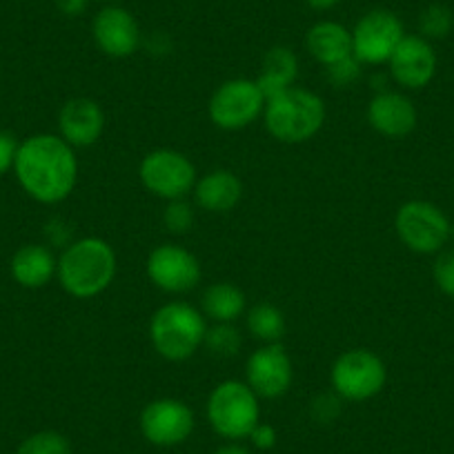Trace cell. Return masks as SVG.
Instances as JSON below:
<instances>
[{"label":"cell","mask_w":454,"mask_h":454,"mask_svg":"<svg viewBox=\"0 0 454 454\" xmlns=\"http://www.w3.org/2000/svg\"><path fill=\"white\" fill-rule=\"evenodd\" d=\"M387 65L396 85L403 90H423L436 76L439 59L427 38L421 34H405Z\"/></svg>","instance_id":"5bb4252c"},{"label":"cell","mask_w":454,"mask_h":454,"mask_svg":"<svg viewBox=\"0 0 454 454\" xmlns=\"http://www.w3.org/2000/svg\"><path fill=\"white\" fill-rule=\"evenodd\" d=\"M246 381L227 379L207 396V421L212 430L225 441L250 439L252 430L261 423V403Z\"/></svg>","instance_id":"5b68a950"},{"label":"cell","mask_w":454,"mask_h":454,"mask_svg":"<svg viewBox=\"0 0 454 454\" xmlns=\"http://www.w3.org/2000/svg\"><path fill=\"white\" fill-rule=\"evenodd\" d=\"M214 454H252V452L246 448V445L239 443V441H227L225 445L214 450Z\"/></svg>","instance_id":"836d02e7"},{"label":"cell","mask_w":454,"mask_h":454,"mask_svg":"<svg viewBox=\"0 0 454 454\" xmlns=\"http://www.w3.org/2000/svg\"><path fill=\"white\" fill-rule=\"evenodd\" d=\"M246 292L234 283H214L203 292L200 312L212 323H237L246 314Z\"/></svg>","instance_id":"7402d4cb"},{"label":"cell","mask_w":454,"mask_h":454,"mask_svg":"<svg viewBox=\"0 0 454 454\" xmlns=\"http://www.w3.org/2000/svg\"><path fill=\"white\" fill-rule=\"evenodd\" d=\"M100 3H119V0H100Z\"/></svg>","instance_id":"8d00e7d4"},{"label":"cell","mask_w":454,"mask_h":454,"mask_svg":"<svg viewBox=\"0 0 454 454\" xmlns=\"http://www.w3.org/2000/svg\"><path fill=\"white\" fill-rule=\"evenodd\" d=\"M192 194L205 212L225 214L241 203L243 183L232 169H212L196 181Z\"/></svg>","instance_id":"ac0fdd59"},{"label":"cell","mask_w":454,"mask_h":454,"mask_svg":"<svg viewBox=\"0 0 454 454\" xmlns=\"http://www.w3.org/2000/svg\"><path fill=\"white\" fill-rule=\"evenodd\" d=\"M165 227L174 234H185L194 225V207L185 199L169 200L163 214Z\"/></svg>","instance_id":"4316f807"},{"label":"cell","mask_w":454,"mask_h":454,"mask_svg":"<svg viewBox=\"0 0 454 454\" xmlns=\"http://www.w3.org/2000/svg\"><path fill=\"white\" fill-rule=\"evenodd\" d=\"M56 7H59L65 16H78L85 12L87 0H56Z\"/></svg>","instance_id":"d6a6232c"},{"label":"cell","mask_w":454,"mask_h":454,"mask_svg":"<svg viewBox=\"0 0 454 454\" xmlns=\"http://www.w3.org/2000/svg\"><path fill=\"white\" fill-rule=\"evenodd\" d=\"M296 78H299V59L290 47L277 45L265 51L261 60V74L256 78L265 98L294 87Z\"/></svg>","instance_id":"44dd1931"},{"label":"cell","mask_w":454,"mask_h":454,"mask_svg":"<svg viewBox=\"0 0 454 454\" xmlns=\"http://www.w3.org/2000/svg\"><path fill=\"white\" fill-rule=\"evenodd\" d=\"M339 412H340V399L334 395V392H332V395H321L318 399H314L312 414L317 421L327 423L332 421V419L339 417Z\"/></svg>","instance_id":"4dcf8cb0"},{"label":"cell","mask_w":454,"mask_h":454,"mask_svg":"<svg viewBox=\"0 0 454 454\" xmlns=\"http://www.w3.org/2000/svg\"><path fill=\"white\" fill-rule=\"evenodd\" d=\"M361 67H364V65H361L355 56H350V59L346 60H339V63L325 67L327 81L336 87H350L359 81Z\"/></svg>","instance_id":"f1b7e54d"},{"label":"cell","mask_w":454,"mask_h":454,"mask_svg":"<svg viewBox=\"0 0 454 454\" xmlns=\"http://www.w3.org/2000/svg\"><path fill=\"white\" fill-rule=\"evenodd\" d=\"M145 270L152 286L168 294H187L199 286L203 277L196 254L176 243H163L154 247L147 256Z\"/></svg>","instance_id":"7c38bea8"},{"label":"cell","mask_w":454,"mask_h":454,"mask_svg":"<svg viewBox=\"0 0 454 454\" xmlns=\"http://www.w3.org/2000/svg\"><path fill=\"white\" fill-rule=\"evenodd\" d=\"M105 132V112L94 98L67 100L59 112V137L69 145L91 147L100 141Z\"/></svg>","instance_id":"2e32d148"},{"label":"cell","mask_w":454,"mask_h":454,"mask_svg":"<svg viewBox=\"0 0 454 454\" xmlns=\"http://www.w3.org/2000/svg\"><path fill=\"white\" fill-rule=\"evenodd\" d=\"M143 436L152 445L159 448H174V445L185 443L194 432V412L190 405L181 399L163 396L154 399L143 408L138 419Z\"/></svg>","instance_id":"8fae6325"},{"label":"cell","mask_w":454,"mask_h":454,"mask_svg":"<svg viewBox=\"0 0 454 454\" xmlns=\"http://www.w3.org/2000/svg\"><path fill=\"white\" fill-rule=\"evenodd\" d=\"M268 98L259 82L252 78H232L225 81L212 94L207 103L209 121L218 129L237 132V129L250 128L254 121L263 116Z\"/></svg>","instance_id":"ba28073f"},{"label":"cell","mask_w":454,"mask_h":454,"mask_svg":"<svg viewBox=\"0 0 454 454\" xmlns=\"http://www.w3.org/2000/svg\"><path fill=\"white\" fill-rule=\"evenodd\" d=\"M395 230L399 241L417 254H439L450 241L452 223L430 200H408L396 209Z\"/></svg>","instance_id":"52a82bcc"},{"label":"cell","mask_w":454,"mask_h":454,"mask_svg":"<svg viewBox=\"0 0 454 454\" xmlns=\"http://www.w3.org/2000/svg\"><path fill=\"white\" fill-rule=\"evenodd\" d=\"M263 123L270 137L278 143H308L325 123V103L317 91L294 85L270 96L263 109Z\"/></svg>","instance_id":"3957f363"},{"label":"cell","mask_w":454,"mask_h":454,"mask_svg":"<svg viewBox=\"0 0 454 454\" xmlns=\"http://www.w3.org/2000/svg\"><path fill=\"white\" fill-rule=\"evenodd\" d=\"M250 441H252V445H254V448H259V450H272L274 445H277V441H278L277 427L270 426V423L261 421L259 426H256L254 430H252Z\"/></svg>","instance_id":"1f68e13d"},{"label":"cell","mask_w":454,"mask_h":454,"mask_svg":"<svg viewBox=\"0 0 454 454\" xmlns=\"http://www.w3.org/2000/svg\"><path fill=\"white\" fill-rule=\"evenodd\" d=\"M454 16L452 12L445 5H430L427 10L421 12L419 16V32L427 41H434V38H445L452 32Z\"/></svg>","instance_id":"484cf974"},{"label":"cell","mask_w":454,"mask_h":454,"mask_svg":"<svg viewBox=\"0 0 454 454\" xmlns=\"http://www.w3.org/2000/svg\"><path fill=\"white\" fill-rule=\"evenodd\" d=\"M119 261L105 239L85 237L72 241L59 256L60 287L74 299H96L116 278Z\"/></svg>","instance_id":"7a4b0ae2"},{"label":"cell","mask_w":454,"mask_h":454,"mask_svg":"<svg viewBox=\"0 0 454 454\" xmlns=\"http://www.w3.org/2000/svg\"><path fill=\"white\" fill-rule=\"evenodd\" d=\"M19 145L20 143L16 141L14 134L5 132V129H0V176L10 172V169H14L16 154H19Z\"/></svg>","instance_id":"f546056e"},{"label":"cell","mask_w":454,"mask_h":454,"mask_svg":"<svg viewBox=\"0 0 454 454\" xmlns=\"http://www.w3.org/2000/svg\"><path fill=\"white\" fill-rule=\"evenodd\" d=\"M247 330L261 343H281L286 334V317L272 303H256L247 309Z\"/></svg>","instance_id":"603a6c76"},{"label":"cell","mask_w":454,"mask_h":454,"mask_svg":"<svg viewBox=\"0 0 454 454\" xmlns=\"http://www.w3.org/2000/svg\"><path fill=\"white\" fill-rule=\"evenodd\" d=\"M138 178L150 194L169 203V200L187 199L194 192L199 174L196 165L183 152L163 147L143 156L138 165Z\"/></svg>","instance_id":"9c48e42d"},{"label":"cell","mask_w":454,"mask_h":454,"mask_svg":"<svg viewBox=\"0 0 454 454\" xmlns=\"http://www.w3.org/2000/svg\"><path fill=\"white\" fill-rule=\"evenodd\" d=\"M419 112L410 96L401 91L383 90L370 100L368 123L377 134L386 138H405L414 132Z\"/></svg>","instance_id":"e0dca14e"},{"label":"cell","mask_w":454,"mask_h":454,"mask_svg":"<svg viewBox=\"0 0 454 454\" xmlns=\"http://www.w3.org/2000/svg\"><path fill=\"white\" fill-rule=\"evenodd\" d=\"M340 0H308V5L312 7V10H318V12H325V10H332L334 5H339Z\"/></svg>","instance_id":"e575fe53"},{"label":"cell","mask_w":454,"mask_h":454,"mask_svg":"<svg viewBox=\"0 0 454 454\" xmlns=\"http://www.w3.org/2000/svg\"><path fill=\"white\" fill-rule=\"evenodd\" d=\"M241 343V332L234 327V323H214L212 327H207L203 346L216 356H237Z\"/></svg>","instance_id":"cb8c5ba5"},{"label":"cell","mask_w":454,"mask_h":454,"mask_svg":"<svg viewBox=\"0 0 454 454\" xmlns=\"http://www.w3.org/2000/svg\"><path fill=\"white\" fill-rule=\"evenodd\" d=\"M387 383V365L377 352L355 348L336 356L330 370V387L340 401L364 403L381 395Z\"/></svg>","instance_id":"8992f818"},{"label":"cell","mask_w":454,"mask_h":454,"mask_svg":"<svg viewBox=\"0 0 454 454\" xmlns=\"http://www.w3.org/2000/svg\"><path fill=\"white\" fill-rule=\"evenodd\" d=\"M14 174L25 194L36 203H63L78 181L76 150L59 134H34L19 145Z\"/></svg>","instance_id":"6da1fadb"},{"label":"cell","mask_w":454,"mask_h":454,"mask_svg":"<svg viewBox=\"0 0 454 454\" xmlns=\"http://www.w3.org/2000/svg\"><path fill=\"white\" fill-rule=\"evenodd\" d=\"M12 278L19 283L20 287L27 290H41L45 287L51 278L59 272V259L54 252L41 243H27V246L19 247L10 261Z\"/></svg>","instance_id":"d6986e66"},{"label":"cell","mask_w":454,"mask_h":454,"mask_svg":"<svg viewBox=\"0 0 454 454\" xmlns=\"http://www.w3.org/2000/svg\"><path fill=\"white\" fill-rule=\"evenodd\" d=\"M205 334H207V318L199 308L185 301L165 303L152 314V348L165 361L181 364L192 359L205 343Z\"/></svg>","instance_id":"277c9868"},{"label":"cell","mask_w":454,"mask_h":454,"mask_svg":"<svg viewBox=\"0 0 454 454\" xmlns=\"http://www.w3.org/2000/svg\"><path fill=\"white\" fill-rule=\"evenodd\" d=\"M94 43L112 59H128L141 47V29L137 19L119 5H109L96 14L91 25Z\"/></svg>","instance_id":"9a60e30c"},{"label":"cell","mask_w":454,"mask_h":454,"mask_svg":"<svg viewBox=\"0 0 454 454\" xmlns=\"http://www.w3.org/2000/svg\"><path fill=\"white\" fill-rule=\"evenodd\" d=\"M432 278L445 296L454 299V247L441 250L436 254L434 265H432Z\"/></svg>","instance_id":"83f0119b"},{"label":"cell","mask_w":454,"mask_h":454,"mask_svg":"<svg viewBox=\"0 0 454 454\" xmlns=\"http://www.w3.org/2000/svg\"><path fill=\"white\" fill-rule=\"evenodd\" d=\"M309 56L323 67L346 60L352 56V32L346 25L334 23V20H323L309 27L305 36Z\"/></svg>","instance_id":"ffe728a7"},{"label":"cell","mask_w":454,"mask_h":454,"mask_svg":"<svg viewBox=\"0 0 454 454\" xmlns=\"http://www.w3.org/2000/svg\"><path fill=\"white\" fill-rule=\"evenodd\" d=\"M403 36V23L395 12L372 10L352 29V56L361 65H386Z\"/></svg>","instance_id":"30bf717a"},{"label":"cell","mask_w":454,"mask_h":454,"mask_svg":"<svg viewBox=\"0 0 454 454\" xmlns=\"http://www.w3.org/2000/svg\"><path fill=\"white\" fill-rule=\"evenodd\" d=\"M294 381L292 359L281 343H265L247 359L246 383L259 399H278Z\"/></svg>","instance_id":"4fadbf2b"},{"label":"cell","mask_w":454,"mask_h":454,"mask_svg":"<svg viewBox=\"0 0 454 454\" xmlns=\"http://www.w3.org/2000/svg\"><path fill=\"white\" fill-rule=\"evenodd\" d=\"M450 241H454V223H452V230H450Z\"/></svg>","instance_id":"d590c367"},{"label":"cell","mask_w":454,"mask_h":454,"mask_svg":"<svg viewBox=\"0 0 454 454\" xmlns=\"http://www.w3.org/2000/svg\"><path fill=\"white\" fill-rule=\"evenodd\" d=\"M16 454H72V443L56 430H41L29 434L19 445Z\"/></svg>","instance_id":"d4e9b609"}]
</instances>
